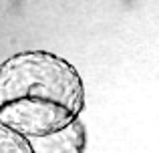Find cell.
<instances>
[{
  "mask_svg": "<svg viewBox=\"0 0 159 153\" xmlns=\"http://www.w3.org/2000/svg\"><path fill=\"white\" fill-rule=\"evenodd\" d=\"M85 99L83 77L54 52L22 51L0 63V123L26 139L77 123Z\"/></svg>",
  "mask_w": 159,
  "mask_h": 153,
  "instance_id": "obj_1",
  "label": "cell"
},
{
  "mask_svg": "<svg viewBox=\"0 0 159 153\" xmlns=\"http://www.w3.org/2000/svg\"><path fill=\"white\" fill-rule=\"evenodd\" d=\"M36 153H85L87 147V129L79 119L70 127L52 133L48 137L30 139Z\"/></svg>",
  "mask_w": 159,
  "mask_h": 153,
  "instance_id": "obj_2",
  "label": "cell"
},
{
  "mask_svg": "<svg viewBox=\"0 0 159 153\" xmlns=\"http://www.w3.org/2000/svg\"><path fill=\"white\" fill-rule=\"evenodd\" d=\"M0 153H36L30 139L0 123Z\"/></svg>",
  "mask_w": 159,
  "mask_h": 153,
  "instance_id": "obj_3",
  "label": "cell"
}]
</instances>
